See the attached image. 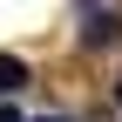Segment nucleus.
<instances>
[{
	"mask_svg": "<svg viewBox=\"0 0 122 122\" xmlns=\"http://www.w3.org/2000/svg\"><path fill=\"white\" fill-rule=\"evenodd\" d=\"M41 122H68V115H41Z\"/></svg>",
	"mask_w": 122,
	"mask_h": 122,
	"instance_id": "20e7f679",
	"label": "nucleus"
},
{
	"mask_svg": "<svg viewBox=\"0 0 122 122\" xmlns=\"http://www.w3.org/2000/svg\"><path fill=\"white\" fill-rule=\"evenodd\" d=\"M115 102H122V88H115Z\"/></svg>",
	"mask_w": 122,
	"mask_h": 122,
	"instance_id": "39448f33",
	"label": "nucleus"
},
{
	"mask_svg": "<svg viewBox=\"0 0 122 122\" xmlns=\"http://www.w3.org/2000/svg\"><path fill=\"white\" fill-rule=\"evenodd\" d=\"M0 122H27V115H20V109H0Z\"/></svg>",
	"mask_w": 122,
	"mask_h": 122,
	"instance_id": "7ed1b4c3",
	"label": "nucleus"
},
{
	"mask_svg": "<svg viewBox=\"0 0 122 122\" xmlns=\"http://www.w3.org/2000/svg\"><path fill=\"white\" fill-rule=\"evenodd\" d=\"M115 41H122V20L115 14H88L81 20V48H115Z\"/></svg>",
	"mask_w": 122,
	"mask_h": 122,
	"instance_id": "f257e3e1",
	"label": "nucleus"
},
{
	"mask_svg": "<svg viewBox=\"0 0 122 122\" xmlns=\"http://www.w3.org/2000/svg\"><path fill=\"white\" fill-rule=\"evenodd\" d=\"M14 88H27V61L20 54H0V95H14Z\"/></svg>",
	"mask_w": 122,
	"mask_h": 122,
	"instance_id": "f03ea898",
	"label": "nucleus"
}]
</instances>
